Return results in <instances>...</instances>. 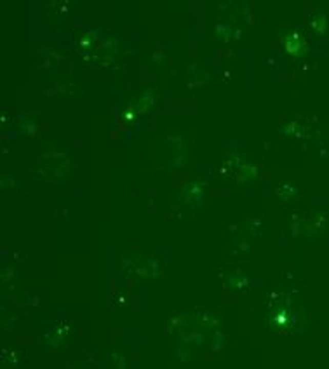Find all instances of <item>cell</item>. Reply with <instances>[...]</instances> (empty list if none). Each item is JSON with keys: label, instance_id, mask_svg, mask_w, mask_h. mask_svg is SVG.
<instances>
[{"label": "cell", "instance_id": "obj_2", "mask_svg": "<svg viewBox=\"0 0 329 369\" xmlns=\"http://www.w3.org/2000/svg\"><path fill=\"white\" fill-rule=\"evenodd\" d=\"M310 26H312V28H314L317 33H322L324 30H326V25H324V16H322V14L314 16V17H312V23H310Z\"/></svg>", "mask_w": 329, "mask_h": 369}, {"label": "cell", "instance_id": "obj_1", "mask_svg": "<svg viewBox=\"0 0 329 369\" xmlns=\"http://www.w3.org/2000/svg\"><path fill=\"white\" fill-rule=\"evenodd\" d=\"M286 51L289 54H296L298 56V51H300V54H303L306 51V44L303 42V38H301V35H289L286 38Z\"/></svg>", "mask_w": 329, "mask_h": 369}]
</instances>
